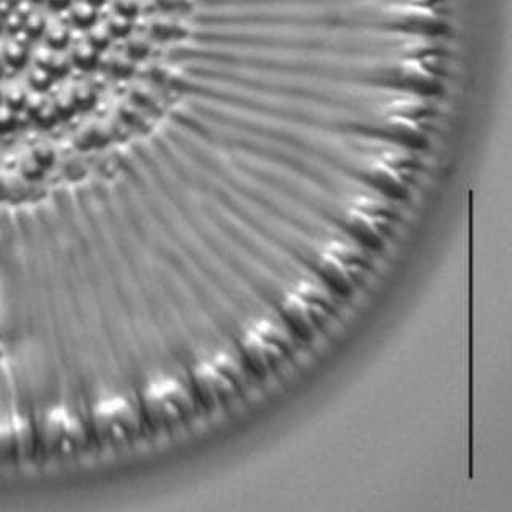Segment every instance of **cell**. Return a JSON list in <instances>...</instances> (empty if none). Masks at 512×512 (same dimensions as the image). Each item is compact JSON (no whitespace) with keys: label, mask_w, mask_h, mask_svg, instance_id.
I'll return each mask as SVG.
<instances>
[{"label":"cell","mask_w":512,"mask_h":512,"mask_svg":"<svg viewBox=\"0 0 512 512\" xmlns=\"http://www.w3.org/2000/svg\"><path fill=\"white\" fill-rule=\"evenodd\" d=\"M333 303L327 293L316 287H304L282 306V322L295 340L309 341L327 322Z\"/></svg>","instance_id":"obj_2"},{"label":"cell","mask_w":512,"mask_h":512,"mask_svg":"<svg viewBox=\"0 0 512 512\" xmlns=\"http://www.w3.org/2000/svg\"><path fill=\"white\" fill-rule=\"evenodd\" d=\"M360 260V255L346 250L335 252L333 256H325L319 264L320 277L336 295L348 296L354 288L356 268H360Z\"/></svg>","instance_id":"obj_3"},{"label":"cell","mask_w":512,"mask_h":512,"mask_svg":"<svg viewBox=\"0 0 512 512\" xmlns=\"http://www.w3.org/2000/svg\"><path fill=\"white\" fill-rule=\"evenodd\" d=\"M199 415L186 384L149 394L119 407L76 416L56 423L5 432L10 460L87 455L125 447L180 428Z\"/></svg>","instance_id":"obj_1"}]
</instances>
